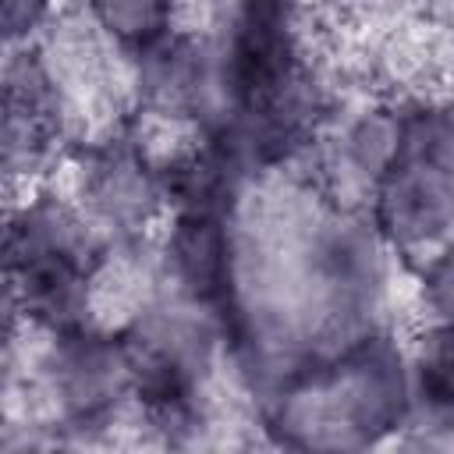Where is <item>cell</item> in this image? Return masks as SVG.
<instances>
[{
  "label": "cell",
  "mask_w": 454,
  "mask_h": 454,
  "mask_svg": "<svg viewBox=\"0 0 454 454\" xmlns=\"http://www.w3.org/2000/svg\"><path fill=\"white\" fill-rule=\"evenodd\" d=\"M46 0H4V21H7V32L18 35L21 28H28L35 21V14L43 11Z\"/></svg>",
  "instance_id": "cell-7"
},
{
  "label": "cell",
  "mask_w": 454,
  "mask_h": 454,
  "mask_svg": "<svg viewBox=\"0 0 454 454\" xmlns=\"http://www.w3.org/2000/svg\"><path fill=\"white\" fill-rule=\"evenodd\" d=\"M128 372L135 376V390L156 419L177 422L188 415V372L170 351L163 348L138 351L128 362Z\"/></svg>",
  "instance_id": "cell-4"
},
{
  "label": "cell",
  "mask_w": 454,
  "mask_h": 454,
  "mask_svg": "<svg viewBox=\"0 0 454 454\" xmlns=\"http://www.w3.org/2000/svg\"><path fill=\"white\" fill-rule=\"evenodd\" d=\"M419 394L436 411H454V326L433 330L419 344Z\"/></svg>",
  "instance_id": "cell-5"
},
{
  "label": "cell",
  "mask_w": 454,
  "mask_h": 454,
  "mask_svg": "<svg viewBox=\"0 0 454 454\" xmlns=\"http://www.w3.org/2000/svg\"><path fill=\"white\" fill-rule=\"evenodd\" d=\"M174 266L177 277L184 280V287L202 298L213 301L227 291V277H231V262H227V234L216 220L213 209H188L177 220L174 231Z\"/></svg>",
  "instance_id": "cell-2"
},
{
  "label": "cell",
  "mask_w": 454,
  "mask_h": 454,
  "mask_svg": "<svg viewBox=\"0 0 454 454\" xmlns=\"http://www.w3.org/2000/svg\"><path fill=\"white\" fill-rule=\"evenodd\" d=\"M21 255V287H25V305L50 319V323H67L74 319V309L82 301V266L78 259L53 241H28Z\"/></svg>",
  "instance_id": "cell-3"
},
{
  "label": "cell",
  "mask_w": 454,
  "mask_h": 454,
  "mask_svg": "<svg viewBox=\"0 0 454 454\" xmlns=\"http://www.w3.org/2000/svg\"><path fill=\"white\" fill-rule=\"evenodd\" d=\"M103 25L131 46H149L163 35L170 0H92Z\"/></svg>",
  "instance_id": "cell-6"
},
{
  "label": "cell",
  "mask_w": 454,
  "mask_h": 454,
  "mask_svg": "<svg viewBox=\"0 0 454 454\" xmlns=\"http://www.w3.org/2000/svg\"><path fill=\"white\" fill-rule=\"evenodd\" d=\"M291 78V39L284 0H238L231 46H227V85L234 99L262 114L270 110Z\"/></svg>",
  "instance_id": "cell-1"
}]
</instances>
